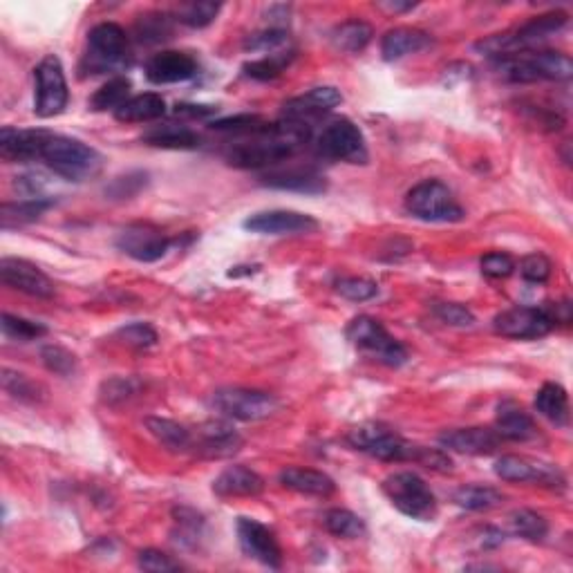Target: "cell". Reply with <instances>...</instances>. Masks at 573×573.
Wrapping results in <instances>:
<instances>
[{
  "mask_svg": "<svg viewBox=\"0 0 573 573\" xmlns=\"http://www.w3.org/2000/svg\"><path fill=\"white\" fill-rule=\"evenodd\" d=\"M347 444L374 459H381V462H415L430 468V471H453V459L444 450L410 444L408 439H403L397 432L379 424H363L352 428L347 432Z\"/></svg>",
  "mask_w": 573,
  "mask_h": 573,
  "instance_id": "obj_1",
  "label": "cell"
},
{
  "mask_svg": "<svg viewBox=\"0 0 573 573\" xmlns=\"http://www.w3.org/2000/svg\"><path fill=\"white\" fill-rule=\"evenodd\" d=\"M41 162L50 168V171L68 182H86L97 177L103 168V157L99 150L81 139L65 137L50 133L45 139Z\"/></svg>",
  "mask_w": 573,
  "mask_h": 573,
  "instance_id": "obj_2",
  "label": "cell"
},
{
  "mask_svg": "<svg viewBox=\"0 0 573 573\" xmlns=\"http://www.w3.org/2000/svg\"><path fill=\"white\" fill-rule=\"evenodd\" d=\"M493 68L504 81L511 83L569 81L573 77V61L567 54L553 50L500 56L493 59Z\"/></svg>",
  "mask_w": 573,
  "mask_h": 573,
  "instance_id": "obj_3",
  "label": "cell"
},
{
  "mask_svg": "<svg viewBox=\"0 0 573 573\" xmlns=\"http://www.w3.org/2000/svg\"><path fill=\"white\" fill-rule=\"evenodd\" d=\"M569 23V16L562 12H549L542 16L531 18L529 23L515 27L511 32L488 36V39L479 41L475 45L477 52H482L491 59H500V56L529 52L531 48H538L544 41H549L551 36L562 32Z\"/></svg>",
  "mask_w": 573,
  "mask_h": 573,
  "instance_id": "obj_4",
  "label": "cell"
},
{
  "mask_svg": "<svg viewBox=\"0 0 573 573\" xmlns=\"http://www.w3.org/2000/svg\"><path fill=\"white\" fill-rule=\"evenodd\" d=\"M133 63L128 34L117 23H99L88 34V48L83 54L81 72L83 74H108L124 72Z\"/></svg>",
  "mask_w": 573,
  "mask_h": 573,
  "instance_id": "obj_5",
  "label": "cell"
},
{
  "mask_svg": "<svg viewBox=\"0 0 573 573\" xmlns=\"http://www.w3.org/2000/svg\"><path fill=\"white\" fill-rule=\"evenodd\" d=\"M383 493L394 509H399L412 520L432 522L437 518V497L417 473L403 471L385 477Z\"/></svg>",
  "mask_w": 573,
  "mask_h": 573,
  "instance_id": "obj_6",
  "label": "cell"
},
{
  "mask_svg": "<svg viewBox=\"0 0 573 573\" xmlns=\"http://www.w3.org/2000/svg\"><path fill=\"white\" fill-rule=\"evenodd\" d=\"M345 336L356 350L368 354L374 361L388 365V368H401V365L408 361L406 347L372 316L354 318V321L347 325Z\"/></svg>",
  "mask_w": 573,
  "mask_h": 573,
  "instance_id": "obj_7",
  "label": "cell"
},
{
  "mask_svg": "<svg viewBox=\"0 0 573 573\" xmlns=\"http://www.w3.org/2000/svg\"><path fill=\"white\" fill-rule=\"evenodd\" d=\"M406 211L417 220L439 224L462 222L466 215L453 191L439 180H424L412 186L406 195Z\"/></svg>",
  "mask_w": 573,
  "mask_h": 573,
  "instance_id": "obj_8",
  "label": "cell"
},
{
  "mask_svg": "<svg viewBox=\"0 0 573 573\" xmlns=\"http://www.w3.org/2000/svg\"><path fill=\"white\" fill-rule=\"evenodd\" d=\"M318 155L332 162L345 164H368L370 153L361 128L347 117H336L325 124L321 133L314 139Z\"/></svg>",
  "mask_w": 573,
  "mask_h": 573,
  "instance_id": "obj_9",
  "label": "cell"
},
{
  "mask_svg": "<svg viewBox=\"0 0 573 573\" xmlns=\"http://www.w3.org/2000/svg\"><path fill=\"white\" fill-rule=\"evenodd\" d=\"M274 394L251 388H220L211 394V408L236 421H262L278 410Z\"/></svg>",
  "mask_w": 573,
  "mask_h": 573,
  "instance_id": "obj_10",
  "label": "cell"
},
{
  "mask_svg": "<svg viewBox=\"0 0 573 573\" xmlns=\"http://www.w3.org/2000/svg\"><path fill=\"white\" fill-rule=\"evenodd\" d=\"M34 112L41 119H50L61 115L68 108L70 90L68 79H65V70L59 56L48 54L45 59L36 65L34 70Z\"/></svg>",
  "mask_w": 573,
  "mask_h": 573,
  "instance_id": "obj_11",
  "label": "cell"
},
{
  "mask_svg": "<svg viewBox=\"0 0 573 573\" xmlns=\"http://www.w3.org/2000/svg\"><path fill=\"white\" fill-rule=\"evenodd\" d=\"M493 330L515 341H535L556 330V323L549 316L547 307H511L497 314L493 321Z\"/></svg>",
  "mask_w": 573,
  "mask_h": 573,
  "instance_id": "obj_12",
  "label": "cell"
},
{
  "mask_svg": "<svg viewBox=\"0 0 573 573\" xmlns=\"http://www.w3.org/2000/svg\"><path fill=\"white\" fill-rule=\"evenodd\" d=\"M115 244L121 253H126L128 258L137 262H157L166 256L173 240L153 224L137 222L121 229Z\"/></svg>",
  "mask_w": 573,
  "mask_h": 573,
  "instance_id": "obj_13",
  "label": "cell"
},
{
  "mask_svg": "<svg viewBox=\"0 0 573 573\" xmlns=\"http://www.w3.org/2000/svg\"><path fill=\"white\" fill-rule=\"evenodd\" d=\"M236 533L244 556L269 569L283 567V549H280L278 538L269 526L251 518H238Z\"/></svg>",
  "mask_w": 573,
  "mask_h": 573,
  "instance_id": "obj_14",
  "label": "cell"
},
{
  "mask_svg": "<svg viewBox=\"0 0 573 573\" xmlns=\"http://www.w3.org/2000/svg\"><path fill=\"white\" fill-rule=\"evenodd\" d=\"M495 475L504 479V482H531L547 488H565L567 477L558 466L535 462V459H526L518 455H504L493 466Z\"/></svg>",
  "mask_w": 573,
  "mask_h": 573,
  "instance_id": "obj_15",
  "label": "cell"
},
{
  "mask_svg": "<svg viewBox=\"0 0 573 573\" xmlns=\"http://www.w3.org/2000/svg\"><path fill=\"white\" fill-rule=\"evenodd\" d=\"M242 227L258 233V236H294V233H309L318 229V222L307 213L276 209L253 213L242 222Z\"/></svg>",
  "mask_w": 573,
  "mask_h": 573,
  "instance_id": "obj_16",
  "label": "cell"
},
{
  "mask_svg": "<svg viewBox=\"0 0 573 573\" xmlns=\"http://www.w3.org/2000/svg\"><path fill=\"white\" fill-rule=\"evenodd\" d=\"M48 135H50V130H43V128L5 126L3 130H0V157H3L9 164L39 162Z\"/></svg>",
  "mask_w": 573,
  "mask_h": 573,
  "instance_id": "obj_17",
  "label": "cell"
},
{
  "mask_svg": "<svg viewBox=\"0 0 573 573\" xmlns=\"http://www.w3.org/2000/svg\"><path fill=\"white\" fill-rule=\"evenodd\" d=\"M343 101L341 92L332 86H323V88H314L300 95L296 99H289L283 106V117L280 119H289V121H300V124L314 126L318 119H323L325 115L338 106Z\"/></svg>",
  "mask_w": 573,
  "mask_h": 573,
  "instance_id": "obj_18",
  "label": "cell"
},
{
  "mask_svg": "<svg viewBox=\"0 0 573 573\" xmlns=\"http://www.w3.org/2000/svg\"><path fill=\"white\" fill-rule=\"evenodd\" d=\"M0 278L7 287L23 291L27 296L36 298H52L54 283L43 274V271L32 265V262L21 258H3L0 260Z\"/></svg>",
  "mask_w": 573,
  "mask_h": 573,
  "instance_id": "obj_19",
  "label": "cell"
},
{
  "mask_svg": "<svg viewBox=\"0 0 573 573\" xmlns=\"http://www.w3.org/2000/svg\"><path fill=\"white\" fill-rule=\"evenodd\" d=\"M240 432L233 428L229 421H206L200 426L197 435H193V450L202 457L209 459H224L236 455L242 448Z\"/></svg>",
  "mask_w": 573,
  "mask_h": 573,
  "instance_id": "obj_20",
  "label": "cell"
},
{
  "mask_svg": "<svg viewBox=\"0 0 573 573\" xmlns=\"http://www.w3.org/2000/svg\"><path fill=\"white\" fill-rule=\"evenodd\" d=\"M200 65L191 54L166 50L153 54L146 63V79L155 86H171V83H182L193 79Z\"/></svg>",
  "mask_w": 573,
  "mask_h": 573,
  "instance_id": "obj_21",
  "label": "cell"
},
{
  "mask_svg": "<svg viewBox=\"0 0 573 573\" xmlns=\"http://www.w3.org/2000/svg\"><path fill=\"white\" fill-rule=\"evenodd\" d=\"M495 428H457L439 435V446L462 455H493L502 446Z\"/></svg>",
  "mask_w": 573,
  "mask_h": 573,
  "instance_id": "obj_22",
  "label": "cell"
},
{
  "mask_svg": "<svg viewBox=\"0 0 573 573\" xmlns=\"http://www.w3.org/2000/svg\"><path fill=\"white\" fill-rule=\"evenodd\" d=\"M260 182L269 186V189L307 193V195H321L327 191L325 177L312 166L274 168V171L262 175Z\"/></svg>",
  "mask_w": 573,
  "mask_h": 573,
  "instance_id": "obj_23",
  "label": "cell"
},
{
  "mask_svg": "<svg viewBox=\"0 0 573 573\" xmlns=\"http://www.w3.org/2000/svg\"><path fill=\"white\" fill-rule=\"evenodd\" d=\"M495 430L504 441H531L538 437V428L529 412L520 408L515 401H502L497 406Z\"/></svg>",
  "mask_w": 573,
  "mask_h": 573,
  "instance_id": "obj_24",
  "label": "cell"
},
{
  "mask_svg": "<svg viewBox=\"0 0 573 573\" xmlns=\"http://www.w3.org/2000/svg\"><path fill=\"white\" fill-rule=\"evenodd\" d=\"M213 491L220 497H256L265 491V479L247 466H229L215 477Z\"/></svg>",
  "mask_w": 573,
  "mask_h": 573,
  "instance_id": "obj_25",
  "label": "cell"
},
{
  "mask_svg": "<svg viewBox=\"0 0 573 573\" xmlns=\"http://www.w3.org/2000/svg\"><path fill=\"white\" fill-rule=\"evenodd\" d=\"M142 142L153 148H164V150H195L202 146V137L189 126L175 124V121H166V124L150 126L142 135Z\"/></svg>",
  "mask_w": 573,
  "mask_h": 573,
  "instance_id": "obj_26",
  "label": "cell"
},
{
  "mask_svg": "<svg viewBox=\"0 0 573 573\" xmlns=\"http://www.w3.org/2000/svg\"><path fill=\"white\" fill-rule=\"evenodd\" d=\"M278 479H280V484L289 488V491H296L300 495L330 497L336 491L334 479L323 471H314V468L291 466V468H285V471H280Z\"/></svg>",
  "mask_w": 573,
  "mask_h": 573,
  "instance_id": "obj_27",
  "label": "cell"
},
{
  "mask_svg": "<svg viewBox=\"0 0 573 573\" xmlns=\"http://www.w3.org/2000/svg\"><path fill=\"white\" fill-rule=\"evenodd\" d=\"M432 45V39L421 30L415 27H394L388 34L383 36L381 41V54L388 63L401 61L403 56L417 54L421 50H426Z\"/></svg>",
  "mask_w": 573,
  "mask_h": 573,
  "instance_id": "obj_28",
  "label": "cell"
},
{
  "mask_svg": "<svg viewBox=\"0 0 573 573\" xmlns=\"http://www.w3.org/2000/svg\"><path fill=\"white\" fill-rule=\"evenodd\" d=\"M166 115V101L157 92L130 97L124 106L115 110V119L121 124H150Z\"/></svg>",
  "mask_w": 573,
  "mask_h": 573,
  "instance_id": "obj_29",
  "label": "cell"
},
{
  "mask_svg": "<svg viewBox=\"0 0 573 573\" xmlns=\"http://www.w3.org/2000/svg\"><path fill=\"white\" fill-rule=\"evenodd\" d=\"M52 206V197H25L18 202H5L0 206V224H3V229L25 227V224L39 220Z\"/></svg>",
  "mask_w": 573,
  "mask_h": 573,
  "instance_id": "obj_30",
  "label": "cell"
},
{
  "mask_svg": "<svg viewBox=\"0 0 573 573\" xmlns=\"http://www.w3.org/2000/svg\"><path fill=\"white\" fill-rule=\"evenodd\" d=\"M146 428L150 435H153L159 444L171 453H189L193 450V432L177 424L173 419H162V417H146Z\"/></svg>",
  "mask_w": 573,
  "mask_h": 573,
  "instance_id": "obj_31",
  "label": "cell"
},
{
  "mask_svg": "<svg viewBox=\"0 0 573 573\" xmlns=\"http://www.w3.org/2000/svg\"><path fill=\"white\" fill-rule=\"evenodd\" d=\"M533 406L538 410V415L549 419L551 424H569V394L560 383H544L538 394H535Z\"/></svg>",
  "mask_w": 573,
  "mask_h": 573,
  "instance_id": "obj_32",
  "label": "cell"
},
{
  "mask_svg": "<svg viewBox=\"0 0 573 573\" xmlns=\"http://www.w3.org/2000/svg\"><path fill=\"white\" fill-rule=\"evenodd\" d=\"M372 36H374V30L365 21H345L334 27L330 34V41L336 50L359 54L368 48Z\"/></svg>",
  "mask_w": 573,
  "mask_h": 573,
  "instance_id": "obj_33",
  "label": "cell"
},
{
  "mask_svg": "<svg viewBox=\"0 0 573 573\" xmlns=\"http://www.w3.org/2000/svg\"><path fill=\"white\" fill-rule=\"evenodd\" d=\"M173 23L175 16L164 12H150L137 18L135 23V36L139 43H162L173 36Z\"/></svg>",
  "mask_w": 573,
  "mask_h": 573,
  "instance_id": "obj_34",
  "label": "cell"
},
{
  "mask_svg": "<svg viewBox=\"0 0 573 573\" xmlns=\"http://www.w3.org/2000/svg\"><path fill=\"white\" fill-rule=\"evenodd\" d=\"M453 502L466 511H488L504 502V495L491 486H462L453 495Z\"/></svg>",
  "mask_w": 573,
  "mask_h": 573,
  "instance_id": "obj_35",
  "label": "cell"
},
{
  "mask_svg": "<svg viewBox=\"0 0 573 573\" xmlns=\"http://www.w3.org/2000/svg\"><path fill=\"white\" fill-rule=\"evenodd\" d=\"M130 88H133L130 79L112 77L108 83H103L95 95H92L90 108L95 112H106V110L115 112L117 108L124 106V103L130 99Z\"/></svg>",
  "mask_w": 573,
  "mask_h": 573,
  "instance_id": "obj_36",
  "label": "cell"
},
{
  "mask_svg": "<svg viewBox=\"0 0 573 573\" xmlns=\"http://www.w3.org/2000/svg\"><path fill=\"white\" fill-rule=\"evenodd\" d=\"M294 50H283V52H276V54H267L262 56L258 61H251V63H244V74H247L249 79H256V81H271V79H278L280 74H283L289 63L294 61Z\"/></svg>",
  "mask_w": 573,
  "mask_h": 573,
  "instance_id": "obj_37",
  "label": "cell"
},
{
  "mask_svg": "<svg viewBox=\"0 0 573 573\" xmlns=\"http://www.w3.org/2000/svg\"><path fill=\"white\" fill-rule=\"evenodd\" d=\"M323 524L327 531L336 535V538H345V540H359L365 533H368V529H365V522L359 518V515L347 509H330L325 513Z\"/></svg>",
  "mask_w": 573,
  "mask_h": 573,
  "instance_id": "obj_38",
  "label": "cell"
},
{
  "mask_svg": "<svg viewBox=\"0 0 573 573\" xmlns=\"http://www.w3.org/2000/svg\"><path fill=\"white\" fill-rule=\"evenodd\" d=\"M139 390H142V381L135 377H112L108 381L101 383L99 397L106 406H124L130 399H135Z\"/></svg>",
  "mask_w": 573,
  "mask_h": 573,
  "instance_id": "obj_39",
  "label": "cell"
},
{
  "mask_svg": "<svg viewBox=\"0 0 573 573\" xmlns=\"http://www.w3.org/2000/svg\"><path fill=\"white\" fill-rule=\"evenodd\" d=\"M509 522H511L513 533L529 542H542L549 535V522L544 520L540 513L529 511V509L513 511Z\"/></svg>",
  "mask_w": 573,
  "mask_h": 573,
  "instance_id": "obj_40",
  "label": "cell"
},
{
  "mask_svg": "<svg viewBox=\"0 0 573 573\" xmlns=\"http://www.w3.org/2000/svg\"><path fill=\"white\" fill-rule=\"evenodd\" d=\"M3 390L23 403H39L45 397V390L39 383L9 368L3 370Z\"/></svg>",
  "mask_w": 573,
  "mask_h": 573,
  "instance_id": "obj_41",
  "label": "cell"
},
{
  "mask_svg": "<svg viewBox=\"0 0 573 573\" xmlns=\"http://www.w3.org/2000/svg\"><path fill=\"white\" fill-rule=\"evenodd\" d=\"M222 5L211 3V0H202V3H186L175 12V21L193 30H202V27L211 25L218 18Z\"/></svg>",
  "mask_w": 573,
  "mask_h": 573,
  "instance_id": "obj_42",
  "label": "cell"
},
{
  "mask_svg": "<svg viewBox=\"0 0 573 573\" xmlns=\"http://www.w3.org/2000/svg\"><path fill=\"white\" fill-rule=\"evenodd\" d=\"M3 334L7 338H12V341H21V343H30L36 341V338H41L48 334V327L43 323H36L30 321V318H23V316H14V314H3Z\"/></svg>",
  "mask_w": 573,
  "mask_h": 573,
  "instance_id": "obj_43",
  "label": "cell"
},
{
  "mask_svg": "<svg viewBox=\"0 0 573 573\" xmlns=\"http://www.w3.org/2000/svg\"><path fill=\"white\" fill-rule=\"evenodd\" d=\"M267 126H271V121L260 115H236L218 119L211 124V128L218 130V133H229L233 137H247L253 133H260V130H265Z\"/></svg>",
  "mask_w": 573,
  "mask_h": 573,
  "instance_id": "obj_44",
  "label": "cell"
},
{
  "mask_svg": "<svg viewBox=\"0 0 573 573\" xmlns=\"http://www.w3.org/2000/svg\"><path fill=\"white\" fill-rule=\"evenodd\" d=\"M148 186V173L144 171H130L126 175H119L106 186V197L108 200H130L142 193Z\"/></svg>",
  "mask_w": 573,
  "mask_h": 573,
  "instance_id": "obj_45",
  "label": "cell"
},
{
  "mask_svg": "<svg viewBox=\"0 0 573 573\" xmlns=\"http://www.w3.org/2000/svg\"><path fill=\"white\" fill-rule=\"evenodd\" d=\"M287 43H289L287 30H274V27H267V30L247 36V41H244V50L276 54V52H283Z\"/></svg>",
  "mask_w": 573,
  "mask_h": 573,
  "instance_id": "obj_46",
  "label": "cell"
},
{
  "mask_svg": "<svg viewBox=\"0 0 573 573\" xmlns=\"http://www.w3.org/2000/svg\"><path fill=\"white\" fill-rule=\"evenodd\" d=\"M41 361L50 372L59 377H72L77 372V356L61 345H45L41 350Z\"/></svg>",
  "mask_w": 573,
  "mask_h": 573,
  "instance_id": "obj_47",
  "label": "cell"
},
{
  "mask_svg": "<svg viewBox=\"0 0 573 573\" xmlns=\"http://www.w3.org/2000/svg\"><path fill=\"white\" fill-rule=\"evenodd\" d=\"M173 518H175V524L180 526V538H177V542H182L186 544V547H195L197 540L202 538V531H204V518L197 511L193 509H186V506H182V509H175L173 511Z\"/></svg>",
  "mask_w": 573,
  "mask_h": 573,
  "instance_id": "obj_48",
  "label": "cell"
},
{
  "mask_svg": "<svg viewBox=\"0 0 573 573\" xmlns=\"http://www.w3.org/2000/svg\"><path fill=\"white\" fill-rule=\"evenodd\" d=\"M117 338L121 343H126L130 347H137V350H148V347L157 345V332L153 325L148 323H130L117 330Z\"/></svg>",
  "mask_w": 573,
  "mask_h": 573,
  "instance_id": "obj_49",
  "label": "cell"
},
{
  "mask_svg": "<svg viewBox=\"0 0 573 573\" xmlns=\"http://www.w3.org/2000/svg\"><path fill=\"white\" fill-rule=\"evenodd\" d=\"M336 291L352 303H365L379 294V285L368 278H341L336 283Z\"/></svg>",
  "mask_w": 573,
  "mask_h": 573,
  "instance_id": "obj_50",
  "label": "cell"
},
{
  "mask_svg": "<svg viewBox=\"0 0 573 573\" xmlns=\"http://www.w3.org/2000/svg\"><path fill=\"white\" fill-rule=\"evenodd\" d=\"M551 269H553L551 260L544 256V253H529V256H524L520 262L522 278L535 285L547 283V280L551 278Z\"/></svg>",
  "mask_w": 573,
  "mask_h": 573,
  "instance_id": "obj_51",
  "label": "cell"
},
{
  "mask_svg": "<svg viewBox=\"0 0 573 573\" xmlns=\"http://www.w3.org/2000/svg\"><path fill=\"white\" fill-rule=\"evenodd\" d=\"M432 312L439 318L441 323H446L450 327H473L475 325V314L471 309L459 305V303H437L432 307Z\"/></svg>",
  "mask_w": 573,
  "mask_h": 573,
  "instance_id": "obj_52",
  "label": "cell"
},
{
  "mask_svg": "<svg viewBox=\"0 0 573 573\" xmlns=\"http://www.w3.org/2000/svg\"><path fill=\"white\" fill-rule=\"evenodd\" d=\"M479 267H482V274L488 278H495V280H502V278H509L518 265H515V260L509 256V253H502V251H493V253H486V256L479 260Z\"/></svg>",
  "mask_w": 573,
  "mask_h": 573,
  "instance_id": "obj_53",
  "label": "cell"
},
{
  "mask_svg": "<svg viewBox=\"0 0 573 573\" xmlns=\"http://www.w3.org/2000/svg\"><path fill=\"white\" fill-rule=\"evenodd\" d=\"M137 565L139 569L150 571V573H166V571H180L182 565L177 560H173L166 553L157 551V549H144L139 551L137 556Z\"/></svg>",
  "mask_w": 573,
  "mask_h": 573,
  "instance_id": "obj_54",
  "label": "cell"
},
{
  "mask_svg": "<svg viewBox=\"0 0 573 573\" xmlns=\"http://www.w3.org/2000/svg\"><path fill=\"white\" fill-rule=\"evenodd\" d=\"M218 108L215 106H197V103H177L173 115L175 117H186V119H206L213 117Z\"/></svg>",
  "mask_w": 573,
  "mask_h": 573,
  "instance_id": "obj_55",
  "label": "cell"
},
{
  "mask_svg": "<svg viewBox=\"0 0 573 573\" xmlns=\"http://www.w3.org/2000/svg\"><path fill=\"white\" fill-rule=\"evenodd\" d=\"M383 9H388V12H408V9H415L417 5L412 3H381Z\"/></svg>",
  "mask_w": 573,
  "mask_h": 573,
  "instance_id": "obj_56",
  "label": "cell"
}]
</instances>
